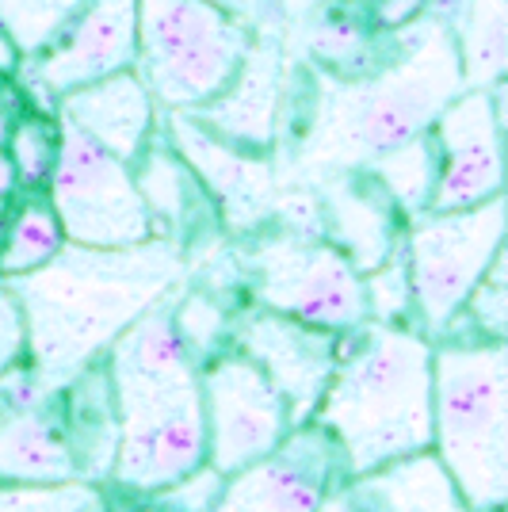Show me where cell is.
I'll return each mask as SVG.
<instances>
[{
    "label": "cell",
    "mask_w": 508,
    "mask_h": 512,
    "mask_svg": "<svg viewBox=\"0 0 508 512\" xmlns=\"http://www.w3.org/2000/svg\"><path fill=\"white\" fill-rule=\"evenodd\" d=\"M184 276V249L149 237L127 249H65L39 272L4 279L27 321V363L50 390H62L100 360L134 318L172 295Z\"/></svg>",
    "instance_id": "6da1fadb"
},
{
    "label": "cell",
    "mask_w": 508,
    "mask_h": 512,
    "mask_svg": "<svg viewBox=\"0 0 508 512\" xmlns=\"http://www.w3.org/2000/svg\"><path fill=\"white\" fill-rule=\"evenodd\" d=\"M310 421L340 444L348 478L432 448V341L379 321L348 329Z\"/></svg>",
    "instance_id": "7a4b0ae2"
},
{
    "label": "cell",
    "mask_w": 508,
    "mask_h": 512,
    "mask_svg": "<svg viewBox=\"0 0 508 512\" xmlns=\"http://www.w3.org/2000/svg\"><path fill=\"white\" fill-rule=\"evenodd\" d=\"M432 451L470 512H505L508 501V344H432Z\"/></svg>",
    "instance_id": "3957f363"
},
{
    "label": "cell",
    "mask_w": 508,
    "mask_h": 512,
    "mask_svg": "<svg viewBox=\"0 0 508 512\" xmlns=\"http://www.w3.org/2000/svg\"><path fill=\"white\" fill-rule=\"evenodd\" d=\"M115 398V459L111 482L134 493H161L207 463V425L199 398V367L146 371L107 363Z\"/></svg>",
    "instance_id": "277c9868"
},
{
    "label": "cell",
    "mask_w": 508,
    "mask_h": 512,
    "mask_svg": "<svg viewBox=\"0 0 508 512\" xmlns=\"http://www.w3.org/2000/svg\"><path fill=\"white\" fill-rule=\"evenodd\" d=\"M466 88L459 46L444 27H428L402 62H390L371 81L352 88L348 104L329 123L325 146L329 161L344 169L371 165L382 153L413 142L432 130L436 115Z\"/></svg>",
    "instance_id": "5b68a950"
},
{
    "label": "cell",
    "mask_w": 508,
    "mask_h": 512,
    "mask_svg": "<svg viewBox=\"0 0 508 512\" xmlns=\"http://www.w3.org/2000/svg\"><path fill=\"white\" fill-rule=\"evenodd\" d=\"M253 43V31L211 0H138L134 73L165 111H199L218 100Z\"/></svg>",
    "instance_id": "8992f818"
},
{
    "label": "cell",
    "mask_w": 508,
    "mask_h": 512,
    "mask_svg": "<svg viewBox=\"0 0 508 512\" xmlns=\"http://www.w3.org/2000/svg\"><path fill=\"white\" fill-rule=\"evenodd\" d=\"M505 226V195L466 211H424L409 218L402 253L413 287V314L428 341H440L447 325L463 314L466 295L505 249Z\"/></svg>",
    "instance_id": "52a82bcc"
},
{
    "label": "cell",
    "mask_w": 508,
    "mask_h": 512,
    "mask_svg": "<svg viewBox=\"0 0 508 512\" xmlns=\"http://www.w3.org/2000/svg\"><path fill=\"white\" fill-rule=\"evenodd\" d=\"M65 241L88 249H127L157 234L130 161L107 153L85 130L58 119V161L46 184Z\"/></svg>",
    "instance_id": "ba28073f"
},
{
    "label": "cell",
    "mask_w": 508,
    "mask_h": 512,
    "mask_svg": "<svg viewBox=\"0 0 508 512\" xmlns=\"http://www.w3.org/2000/svg\"><path fill=\"white\" fill-rule=\"evenodd\" d=\"M256 302L272 314L348 333L367 321L363 272L333 241L310 234L264 237L249 256Z\"/></svg>",
    "instance_id": "9c48e42d"
},
{
    "label": "cell",
    "mask_w": 508,
    "mask_h": 512,
    "mask_svg": "<svg viewBox=\"0 0 508 512\" xmlns=\"http://www.w3.org/2000/svg\"><path fill=\"white\" fill-rule=\"evenodd\" d=\"M199 398L207 425V463L226 478L276 451L291 432L283 394L245 352H230L199 367Z\"/></svg>",
    "instance_id": "30bf717a"
},
{
    "label": "cell",
    "mask_w": 508,
    "mask_h": 512,
    "mask_svg": "<svg viewBox=\"0 0 508 512\" xmlns=\"http://www.w3.org/2000/svg\"><path fill=\"white\" fill-rule=\"evenodd\" d=\"M436 188L428 211H466L505 195V81L493 88H463L432 123Z\"/></svg>",
    "instance_id": "8fae6325"
},
{
    "label": "cell",
    "mask_w": 508,
    "mask_h": 512,
    "mask_svg": "<svg viewBox=\"0 0 508 512\" xmlns=\"http://www.w3.org/2000/svg\"><path fill=\"white\" fill-rule=\"evenodd\" d=\"M348 478L344 451L321 425H295L276 451L226 478L214 512H314Z\"/></svg>",
    "instance_id": "7c38bea8"
},
{
    "label": "cell",
    "mask_w": 508,
    "mask_h": 512,
    "mask_svg": "<svg viewBox=\"0 0 508 512\" xmlns=\"http://www.w3.org/2000/svg\"><path fill=\"white\" fill-rule=\"evenodd\" d=\"M138 62V0H88L46 54L20 65L27 88L50 100Z\"/></svg>",
    "instance_id": "4fadbf2b"
},
{
    "label": "cell",
    "mask_w": 508,
    "mask_h": 512,
    "mask_svg": "<svg viewBox=\"0 0 508 512\" xmlns=\"http://www.w3.org/2000/svg\"><path fill=\"white\" fill-rule=\"evenodd\" d=\"M340 337L344 333H329V329L283 318L272 310L256 314L237 329L241 352L283 394L287 413H291V428L306 425L314 417L321 394H325V386L340 363Z\"/></svg>",
    "instance_id": "5bb4252c"
},
{
    "label": "cell",
    "mask_w": 508,
    "mask_h": 512,
    "mask_svg": "<svg viewBox=\"0 0 508 512\" xmlns=\"http://www.w3.org/2000/svg\"><path fill=\"white\" fill-rule=\"evenodd\" d=\"M157 115L161 107L134 69L111 73L104 81H92V85L58 96V119L85 130L92 142H100L107 153L123 157L130 165L161 127Z\"/></svg>",
    "instance_id": "9a60e30c"
},
{
    "label": "cell",
    "mask_w": 508,
    "mask_h": 512,
    "mask_svg": "<svg viewBox=\"0 0 508 512\" xmlns=\"http://www.w3.org/2000/svg\"><path fill=\"white\" fill-rule=\"evenodd\" d=\"M279 104H283V65H279L276 43L256 35L249 58L233 85L199 111H188L199 127H207L214 138L230 142L237 150L256 153L268 150L279 127Z\"/></svg>",
    "instance_id": "2e32d148"
},
{
    "label": "cell",
    "mask_w": 508,
    "mask_h": 512,
    "mask_svg": "<svg viewBox=\"0 0 508 512\" xmlns=\"http://www.w3.org/2000/svg\"><path fill=\"white\" fill-rule=\"evenodd\" d=\"M130 169H134V184L157 222V234L172 237L176 245L188 237V230H195L191 222H199V214L211 218L218 211V203L207 192V184L199 180V172L191 169L184 153L161 134V127L146 142V150L134 157Z\"/></svg>",
    "instance_id": "e0dca14e"
},
{
    "label": "cell",
    "mask_w": 508,
    "mask_h": 512,
    "mask_svg": "<svg viewBox=\"0 0 508 512\" xmlns=\"http://www.w3.org/2000/svg\"><path fill=\"white\" fill-rule=\"evenodd\" d=\"M0 482H20V486L85 482L58 413H46V406H39L0 417Z\"/></svg>",
    "instance_id": "ac0fdd59"
},
{
    "label": "cell",
    "mask_w": 508,
    "mask_h": 512,
    "mask_svg": "<svg viewBox=\"0 0 508 512\" xmlns=\"http://www.w3.org/2000/svg\"><path fill=\"white\" fill-rule=\"evenodd\" d=\"M402 211L394 199L382 192V184L371 172L348 176L329 192V222H333V245L356 264V272L379 268L386 256L402 245L398 237Z\"/></svg>",
    "instance_id": "d6986e66"
},
{
    "label": "cell",
    "mask_w": 508,
    "mask_h": 512,
    "mask_svg": "<svg viewBox=\"0 0 508 512\" xmlns=\"http://www.w3.org/2000/svg\"><path fill=\"white\" fill-rule=\"evenodd\" d=\"M356 482L379 501L382 512H470L455 478L432 448L382 463L360 474Z\"/></svg>",
    "instance_id": "ffe728a7"
},
{
    "label": "cell",
    "mask_w": 508,
    "mask_h": 512,
    "mask_svg": "<svg viewBox=\"0 0 508 512\" xmlns=\"http://www.w3.org/2000/svg\"><path fill=\"white\" fill-rule=\"evenodd\" d=\"M65 249V230L46 195H31L8 222H0V279L39 272Z\"/></svg>",
    "instance_id": "44dd1931"
},
{
    "label": "cell",
    "mask_w": 508,
    "mask_h": 512,
    "mask_svg": "<svg viewBox=\"0 0 508 512\" xmlns=\"http://www.w3.org/2000/svg\"><path fill=\"white\" fill-rule=\"evenodd\" d=\"M363 169L379 180L382 192L394 199L402 218H417V214L428 211V199H432V188H436V142L424 130L413 142L382 153Z\"/></svg>",
    "instance_id": "7402d4cb"
},
{
    "label": "cell",
    "mask_w": 508,
    "mask_h": 512,
    "mask_svg": "<svg viewBox=\"0 0 508 512\" xmlns=\"http://www.w3.org/2000/svg\"><path fill=\"white\" fill-rule=\"evenodd\" d=\"M459 65L466 88H493L505 81L508 62V20L505 0H470L466 31L459 35Z\"/></svg>",
    "instance_id": "603a6c76"
},
{
    "label": "cell",
    "mask_w": 508,
    "mask_h": 512,
    "mask_svg": "<svg viewBox=\"0 0 508 512\" xmlns=\"http://www.w3.org/2000/svg\"><path fill=\"white\" fill-rule=\"evenodd\" d=\"M88 0H0V31L16 46L20 62L46 54L69 31Z\"/></svg>",
    "instance_id": "cb8c5ba5"
},
{
    "label": "cell",
    "mask_w": 508,
    "mask_h": 512,
    "mask_svg": "<svg viewBox=\"0 0 508 512\" xmlns=\"http://www.w3.org/2000/svg\"><path fill=\"white\" fill-rule=\"evenodd\" d=\"M4 153L16 165L20 188L46 192L54 161H58V115H43V111L39 115H20L8 130Z\"/></svg>",
    "instance_id": "d4e9b609"
},
{
    "label": "cell",
    "mask_w": 508,
    "mask_h": 512,
    "mask_svg": "<svg viewBox=\"0 0 508 512\" xmlns=\"http://www.w3.org/2000/svg\"><path fill=\"white\" fill-rule=\"evenodd\" d=\"M310 50L321 65L337 69L344 77H363L375 65V39L371 27L360 23L348 12H333L321 16L318 27L310 31Z\"/></svg>",
    "instance_id": "484cf974"
},
{
    "label": "cell",
    "mask_w": 508,
    "mask_h": 512,
    "mask_svg": "<svg viewBox=\"0 0 508 512\" xmlns=\"http://www.w3.org/2000/svg\"><path fill=\"white\" fill-rule=\"evenodd\" d=\"M0 512H107L104 493L92 482H62V486H20L0 482Z\"/></svg>",
    "instance_id": "4316f807"
},
{
    "label": "cell",
    "mask_w": 508,
    "mask_h": 512,
    "mask_svg": "<svg viewBox=\"0 0 508 512\" xmlns=\"http://www.w3.org/2000/svg\"><path fill=\"white\" fill-rule=\"evenodd\" d=\"M363 295H367V321L379 325H402L413 318V287H409V268H405L402 245L363 276Z\"/></svg>",
    "instance_id": "83f0119b"
},
{
    "label": "cell",
    "mask_w": 508,
    "mask_h": 512,
    "mask_svg": "<svg viewBox=\"0 0 508 512\" xmlns=\"http://www.w3.org/2000/svg\"><path fill=\"white\" fill-rule=\"evenodd\" d=\"M463 314L470 318V329L489 341H505L508 333V287H505V249L493 256L486 276L466 295Z\"/></svg>",
    "instance_id": "f1b7e54d"
},
{
    "label": "cell",
    "mask_w": 508,
    "mask_h": 512,
    "mask_svg": "<svg viewBox=\"0 0 508 512\" xmlns=\"http://www.w3.org/2000/svg\"><path fill=\"white\" fill-rule=\"evenodd\" d=\"M172 321H176L184 344L191 348V356L203 367V360L211 356L214 344L222 341V333H226V314H222V306H214L207 295H188L184 302L172 306Z\"/></svg>",
    "instance_id": "f546056e"
},
{
    "label": "cell",
    "mask_w": 508,
    "mask_h": 512,
    "mask_svg": "<svg viewBox=\"0 0 508 512\" xmlns=\"http://www.w3.org/2000/svg\"><path fill=\"white\" fill-rule=\"evenodd\" d=\"M222 486H226V474H218L211 463H203L191 474H184L180 482H172L169 490L149 493V497H157L169 512H214Z\"/></svg>",
    "instance_id": "4dcf8cb0"
},
{
    "label": "cell",
    "mask_w": 508,
    "mask_h": 512,
    "mask_svg": "<svg viewBox=\"0 0 508 512\" xmlns=\"http://www.w3.org/2000/svg\"><path fill=\"white\" fill-rule=\"evenodd\" d=\"M27 360V321H23L20 299L0 279V371Z\"/></svg>",
    "instance_id": "1f68e13d"
},
{
    "label": "cell",
    "mask_w": 508,
    "mask_h": 512,
    "mask_svg": "<svg viewBox=\"0 0 508 512\" xmlns=\"http://www.w3.org/2000/svg\"><path fill=\"white\" fill-rule=\"evenodd\" d=\"M314 512H382V509L356 478H344L340 486H333V490L321 497V505Z\"/></svg>",
    "instance_id": "d6a6232c"
},
{
    "label": "cell",
    "mask_w": 508,
    "mask_h": 512,
    "mask_svg": "<svg viewBox=\"0 0 508 512\" xmlns=\"http://www.w3.org/2000/svg\"><path fill=\"white\" fill-rule=\"evenodd\" d=\"M211 4H218V8H226L230 16H237L253 35L272 31L276 12H279V0H211Z\"/></svg>",
    "instance_id": "836d02e7"
},
{
    "label": "cell",
    "mask_w": 508,
    "mask_h": 512,
    "mask_svg": "<svg viewBox=\"0 0 508 512\" xmlns=\"http://www.w3.org/2000/svg\"><path fill=\"white\" fill-rule=\"evenodd\" d=\"M421 8H424V0H382L375 20H379V27H386V31H405L409 23L421 16Z\"/></svg>",
    "instance_id": "e575fe53"
},
{
    "label": "cell",
    "mask_w": 508,
    "mask_h": 512,
    "mask_svg": "<svg viewBox=\"0 0 508 512\" xmlns=\"http://www.w3.org/2000/svg\"><path fill=\"white\" fill-rule=\"evenodd\" d=\"M20 192V180H16V165H12V157L0 150V199L8 203L12 195Z\"/></svg>",
    "instance_id": "d590c367"
},
{
    "label": "cell",
    "mask_w": 508,
    "mask_h": 512,
    "mask_svg": "<svg viewBox=\"0 0 508 512\" xmlns=\"http://www.w3.org/2000/svg\"><path fill=\"white\" fill-rule=\"evenodd\" d=\"M20 54H16V46L8 43V35L0 31V77H16L20 73Z\"/></svg>",
    "instance_id": "8d00e7d4"
},
{
    "label": "cell",
    "mask_w": 508,
    "mask_h": 512,
    "mask_svg": "<svg viewBox=\"0 0 508 512\" xmlns=\"http://www.w3.org/2000/svg\"><path fill=\"white\" fill-rule=\"evenodd\" d=\"M20 119V104H4L0 100V150H4V142H8V130H12V123Z\"/></svg>",
    "instance_id": "74e56055"
},
{
    "label": "cell",
    "mask_w": 508,
    "mask_h": 512,
    "mask_svg": "<svg viewBox=\"0 0 508 512\" xmlns=\"http://www.w3.org/2000/svg\"><path fill=\"white\" fill-rule=\"evenodd\" d=\"M127 512H169V509H165V505H161V501L153 497V501H134V505H130Z\"/></svg>",
    "instance_id": "f35d334b"
},
{
    "label": "cell",
    "mask_w": 508,
    "mask_h": 512,
    "mask_svg": "<svg viewBox=\"0 0 508 512\" xmlns=\"http://www.w3.org/2000/svg\"><path fill=\"white\" fill-rule=\"evenodd\" d=\"M4 214H8V203H4V199H0V222H4Z\"/></svg>",
    "instance_id": "ab89813d"
}]
</instances>
